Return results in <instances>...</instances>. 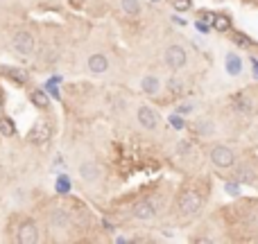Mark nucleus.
I'll return each mask as SVG.
<instances>
[{"label":"nucleus","mask_w":258,"mask_h":244,"mask_svg":"<svg viewBox=\"0 0 258 244\" xmlns=\"http://www.w3.org/2000/svg\"><path fill=\"white\" fill-rule=\"evenodd\" d=\"M172 5H175L177 12H188L190 5H193V0H172Z\"/></svg>","instance_id":"nucleus-17"},{"label":"nucleus","mask_w":258,"mask_h":244,"mask_svg":"<svg viewBox=\"0 0 258 244\" xmlns=\"http://www.w3.org/2000/svg\"><path fill=\"white\" fill-rule=\"evenodd\" d=\"M9 77H16L18 81H25V75L23 73H18V70H9Z\"/></svg>","instance_id":"nucleus-24"},{"label":"nucleus","mask_w":258,"mask_h":244,"mask_svg":"<svg viewBox=\"0 0 258 244\" xmlns=\"http://www.w3.org/2000/svg\"><path fill=\"white\" fill-rule=\"evenodd\" d=\"M170 88L175 91V93H179V91H181V88H179V81H175V79L170 81Z\"/></svg>","instance_id":"nucleus-25"},{"label":"nucleus","mask_w":258,"mask_h":244,"mask_svg":"<svg viewBox=\"0 0 258 244\" xmlns=\"http://www.w3.org/2000/svg\"><path fill=\"white\" fill-rule=\"evenodd\" d=\"M120 5H123V12L129 14V16H138L141 14V2L138 0H120Z\"/></svg>","instance_id":"nucleus-15"},{"label":"nucleus","mask_w":258,"mask_h":244,"mask_svg":"<svg viewBox=\"0 0 258 244\" xmlns=\"http://www.w3.org/2000/svg\"><path fill=\"white\" fill-rule=\"evenodd\" d=\"M32 102H34L39 109H46V106L50 104V99H48V95L43 93V91H32Z\"/></svg>","instance_id":"nucleus-16"},{"label":"nucleus","mask_w":258,"mask_h":244,"mask_svg":"<svg viewBox=\"0 0 258 244\" xmlns=\"http://www.w3.org/2000/svg\"><path fill=\"white\" fill-rule=\"evenodd\" d=\"M68 224H71V215H68L66 210H52V213H50V226L66 228Z\"/></svg>","instance_id":"nucleus-11"},{"label":"nucleus","mask_w":258,"mask_h":244,"mask_svg":"<svg viewBox=\"0 0 258 244\" xmlns=\"http://www.w3.org/2000/svg\"><path fill=\"white\" fill-rule=\"evenodd\" d=\"M211 161H213V165H217V168H231V165L235 163V156L229 147L217 145L211 149Z\"/></svg>","instance_id":"nucleus-1"},{"label":"nucleus","mask_w":258,"mask_h":244,"mask_svg":"<svg viewBox=\"0 0 258 244\" xmlns=\"http://www.w3.org/2000/svg\"><path fill=\"white\" fill-rule=\"evenodd\" d=\"M202 206V199L197 192L193 190H188L181 195V199H179V210H181L183 215H193V213H197Z\"/></svg>","instance_id":"nucleus-3"},{"label":"nucleus","mask_w":258,"mask_h":244,"mask_svg":"<svg viewBox=\"0 0 258 244\" xmlns=\"http://www.w3.org/2000/svg\"><path fill=\"white\" fill-rule=\"evenodd\" d=\"M197 129H200V131H202V134H211V131H213V127H211V124H208V122H202V124H197Z\"/></svg>","instance_id":"nucleus-22"},{"label":"nucleus","mask_w":258,"mask_h":244,"mask_svg":"<svg viewBox=\"0 0 258 244\" xmlns=\"http://www.w3.org/2000/svg\"><path fill=\"white\" fill-rule=\"evenodd\" d=\"M152 2H161V0H152Z\"/></svg>","instance_id":"nucleus-27"},{"label":"nucleus","mask_w":258,"mask_h":244,"mask_svg":"<svg viewBox=\"0 0 258 244\" xmlns=\"http://www.w3.org/2000/svg\"><path fill=\"white\" fill-rule=\"evenodd\" d=\"M154 213H156V208H154L150 201H141V203H136L134 206V217L136 220H152Z\"/></svg>","instance_id":"nucleus-9"},{"label":"nucleus","mask_w":258,"mask_h":244,"mask_svg":"<svg viewBox=\"0 0 258 244\" xmlns=\"http://www.w3.org/2000/svg\"><path fill=\"white\" fill-rule=\"evenodd\" d=\"M233 41H235V43H238V46H252V41H249V39H247V36L245 34H238V32H235V34H233Z\"/></svg>","instance_id":"nucleus-19"},{"label":"nucleus","mask_w":258,"mask_h":244,"mask_svg":"<svg viewBox=\"0 0 258 244\" xmlns=\"http://www.w3.org/2000/svg\"><path fill=\"white\" fill-rule=\"evenodd\" d=\"M138 122H141V127H145V129H156L158 116L150 106H141V109H138Z\"/></svg>","instance_id":"nucleus-6"},{"label":"nucleus","mask_w":258,"mask_h":244,"mask_svg":"<svg viewBox=\"0 0 258 244\" xmlns=\"http://www.w3.org/2000/svg\"><path fill=\"white\" fill-rule=\"evenodd\" d=\"M227 73H229V75H233V77L242 73V61H240V57H238L235 52L227 54Z\"/></svg>","instance_id":"nucleus-12"},{"label":"nucleus","mask_w":258,"mask_h":244,"mask_svg":"<svg viewBox=\"0 0 258 244\" xmlns=\"http://www.w3.org/2000/svg\"><path fill=\"white\" fill-rule=\"evenodd\" d=\"M79 176H82L86 183H93V181L100 179V165H95V163L86 161L79 165Z\"/></svg>","instance_id":"nucleus-7"},{"label":"nucleus","mask_w":258,"mask_h":244,"mask_svg":"<svg viewBox=\"0 0 258 244\" xmlns=\"http://www.w3.org/2000/svg\"><path fill=\"white\" fill-rule=\"evenodd\" d=\"M88 70L93 73V75H102L109 70V59L104 54H93V57L88 59Z\"/></svg>","instance_id":"nucleus-8"},{"label":"nucleus","mask_w":258,"mask_h":244,"mask_svg":"<svg viewBox=\"0 0 258 244\" xmlns=\"http://www.w3.org/2000/svg\"><path fill=\"white\" fill-rule=\"evenodd\" d=\"M170 124H172L175 129H181V127H183V120H181L179 116H170Z\"/></svg>","instance_id":"nucleus-21"},{"label":"nucleus","mask_w":258,"mask_h":244,"mask_svg":"<svg viewBox=\"0 0 258 244\" xmlns=\"http://www.w3.org/2000/svg\"><path fill=\"white\" fill-rule=\"evenodd\" d=\"M186 61H188V57H186V50H183L181 46H170L165 50V64H168V68L179 70L186 66Z\"/></svg>","instance_id":"nucleus-2"},{"label":"nucleus","mask_w":258,"mask_h":244,"mask_svg":"<svg viewBox=\"0 0 258 244\" xmlns=\"http://www.w3.org/2000/svg\"><path fill=\"white\" fill-rule=\"evenodd\" d=\"M48 136H50V129H48L46 122H39V124L29 131V140H34V143H43V140H48Z\"/></svg>","instance_id":"nucleus-13"},{"label":"nucleus","mask_w":258,"mask_h":244,"mask_svg":"<svg viewBox=\"0 0 258 244\" xmlns=\"http://www.w3.org/2000/svg\"><path fill=\"white\" fill-rule=\"evenodd\" d=\"M14 48H16L21 54H32L34 52V36L29 32H16L14 36Z\"/></svg>","instance_id":"nucleus-4"},{"label":"nucleus","mask_w":258,"mask_h":244,"mask_svg":"<svg viewBox=\"0 0 258 244\" xmlns=\"http://www.w3.org/2000/svg\"><path fill=\"white\" fill-rule=\"evenodd\" d=\"M190 109H193V106H190V104H183L179 111H181V113H188V111H190Z\"/></svg>","instance_id":"nucleus-26"},{"label":"nucleus","mask_w":258,"mask_h":244,"mask_svg":"<svg viewBox=\"0 0 258 244\" xmlns=\"http://www.w3.org/2000/svg\"><path fill=\"white\" fill-rule=\"evenodd\" d=\"M254 179V172L249 168H240L238 170V181H252Z\"/></svg>","instance_id":"nucleus-18"},{"label":"nucleus","mask_w":258,"mask_h":244,"mask_svg":"<svg viewBox=\"0 0 258 244\" xmlns=\"http://www.w3.org/2000/svg\"><path fill=\"white\" fill-rule=\"evenodd\" d=\"M227 192H229V195H238L240 188H238V183H227Z\"/></svg>","instance_id":"nucleus-23"},{"label":"nucleus","mask_w":258,"mask_h":244,"mask_svg":"<svg viewBox=\"0 0 258 244\" xmlns=\"http://www.w3.org/2000/svg\"><path fill=\"white\" fill-rule=\"evenodd\" d=\"M36 240H39V231H36L34 221H25V224H21V228H18V242L34 244Z\"/></svg>","instance_id":"nucleus-5"},{"label":"nucleus","mask_w":258,"mask_h":244,"mask_svg":"<svg viewBox=\"0 0 258 244\" xmlns=\"http://www.w3.org/2000/svg\"><path fill=\"white\" fill-rule=\"evenodd\" d=\"M0 131H2V134H14V129L9 127V120H0Z\"/></svg>","instance_id":"nucleus-20"},{"label":"nucleus","mask_w":258,"mask_h":244,"mask_svg":"<svg viewBox=\"0 0 258 244\" xmlns=\"http://www.w3.org/2000/svg\"><path fill=\"white\" fill-rule=\"evenodd\" d=\"M141 88H143V93H147V95H158V91H161V81H158V77L147 75L141 79Z\"/></svg>","instance_id":"nucleus-10"},{"label":"nucleus","mask_w":258,"mask_h":244,"mask_svg":"<svg viewBox=\"0 0 258 244\" xmlns=\"http://www.w3.org/2000/svg\"><path fill=\"white\" fill-rule=\"evenodd\" d=\"M213 27H215V32H229L231 18L227 16V14H215V16H213Z\"/></svg>","instance_id":"nucleus-14"}]
</instances>
